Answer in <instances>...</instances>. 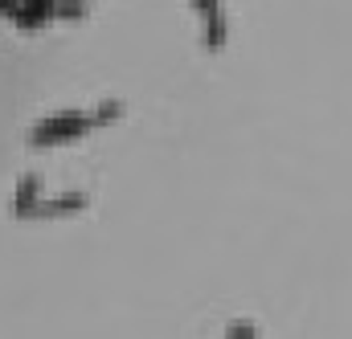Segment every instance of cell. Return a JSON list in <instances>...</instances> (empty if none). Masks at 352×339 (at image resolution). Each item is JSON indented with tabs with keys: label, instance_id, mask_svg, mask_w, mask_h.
<instances>
[{
	"label": "cell",
	"instance_id": "obj_7",
	"mask_svg": "<svg viewBox=\"0 0 352 339\" xmlns=\"http://www.w3.org/2000/svg\"><path fill=\"white\" fill-rule=\"evenodd\" d=\"M54 12H58V21H82L90 12V4H82V0H58Z\"/></svg>",
	"mask_w": 352,
	"mask_h": 339
},
{
	"label": "cell",
	"instance_id": "obj_5",
	"mask_svg": "<svg viewBox=\"0 0 352 339\" xmlns=\"http://www.w3.org/2000/svg\"><path fill=\"white\" fill-rule=\"evenodd\" d=\"M37 204H41V176H21V184H16V192H12V217L33 221Z\"/></svg>",
	"mask_w": 352,
	"mask_h": 339
},
{
	"label": "cell",
	"instance_id": "obj_4",
	"mask_svg": "<svg viewBox=\"0 0 352 339\" xmlns=\"http://www.w3.org/2000/svg\"><path fill=\"white\" fill-rule=\"evenodd\" d=\"M87 209H90L87 192H62V196H50V200L41 196L33 221H62V217H78V213H87Z\"/></svg>",
	"mask_w": 352,
	"mask_h": 339
},
{
	"label": "cell",
	"instance_id": "obj_8",
	"mask_svg": "<svg viewBox=\"0 0 352 339\" xmlns=\"http://www.w3.org/2000/svg\"><path fill=\"white\" fill-rule=\"evenodd\" d=\"M226 336H234V339H250V336H258V323H234Z\"/></svg>",
	"mask_w": 352,
	"mask_h": 339
},
{
	"label": "cell",
	"instance_id": "obj_1",
	"mask_svg": "<svg viewBox=\"0 0 352 339\" xmlns=\"http://www.w3.org/2000/svg\"><path fill=\"white\" fill-rule=\"evenodd\" d=\"M90 131H98V127H94V119H90L87 110H62V115L41 119V123L29 131V148H62V143H78V139H87Z\"/></svg>",
	"mask_w": 352,
	"mask_h": 339
},
{
	"label": "cell",
	"instance_id": "obj_6",
	"mask_svg": "<svg viewBox=\"0 0 352 339\" xmlns=\"http://www.w3.org/2000/svg\"><path fill=\"white\" fill-rule=\"evenodd\" d=\"M90 119H94V127H111V123L123 119V102H119V98H107V102H98V106L90 110Z\"/></svg>",
	"mask_w": 352,
	"mask_h": 339
},
{
	"label": "cell",
	"instance_id": "obj_2",
	"mask_svg": "<svg viewBox=\"0 0 352 339\" xmlns=\"http://www.w3.org/2000/svg\"><path fill=\"white\" fill-rule=\"evenodd\" d=\"M192 16L201 21V33H205V54H221L226 41H230V21H226V4L221 0H188Z\"/></svg>",
	"mask_w": 352,
	"mask_h": 339
},
{
	"label": "cell",
	"instance_id": "obj_3",
	"mask_svg": "<svg viewBox=\"0 0 352 339\" xmlns=\"http://www.w3.org/2000/svg\"><path fill=\"white\" fill-rule=\"evenodd\" d=\"M54 4H58V0H16V4H12V12H8V21H12L16 29H25V33L45 29V25H54V21H58Z\"/></svg>",
	"mask_w": 352,
	"mask_h": 339
}]
</instances>
